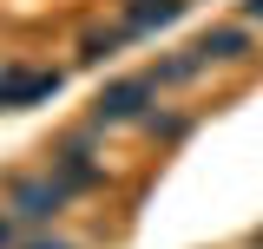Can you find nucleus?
<instances>
[{
    "instance_id": "1",
    "label": "nucleus",
    "mask_w": 263,
    "mask_h": 249,
    "mask_svg": "<svg viewBox=\"0 0 263 249\" xmlns=\"http://www.w3.org/2000/svg\"><path fill=\"white\" fill-rule=\"evenodd\" d=\"M72 210V197L53 171H13L7 177V217L27 223V230H53V223Z\"/></svg>"
},
{
    "instance_id": "2",
    "label": "nucleus",
    "mask_w": 263,
    "mask_h": 249,
    "mask_svg": "<svg viewBox=\"0 0 263 249\" xmlns=\"http://www.w3.org/2000/svg\"><path fill=\"white\" fill-rule=\"evenodd\" d=\"M152 105H158V79H152V66H145V72H125V79H105V86H99L92 125H138Z\"/></svg>"
},
{
    "instance_id": "3",
    "label": "nucleus",
    "mask_w": 263,
    "mask_h": 249,
    "mask_svg": "<svg viewBox=\"0 0 263 249\" xmlns=\"http://www.w3.org/2000/svg\"><path fill=\"white\" fill-rule=\"evenodd\" d=\"M46 171L66 184V197H86V190H99V184H105V164H99L92 131H72V138H60V144L46 151Z\"/></svg>"
},
{
    "instance_id": "4",
    "label": "nucleus",
    "mask_w": 263,
    "mask_h": 249,
    "mask_svg": "<svg viewBox=\"0 0 263 249\" xmlns=\"http://www.w3.org/2000/svg\"><path fill=\"white\" fill-rule=\"evenodd\" d=\"M191 46L204 53V66H243L250 53H257V39H250V27H243V20H211Z\"/></svg>"
},
{
    "instance_id": "5",
    "label": "nucleus",
    "mask_w": 263,
    "mask_h": 249,
    "mask_svg": "<svg viewBox=\"0 0 263 249\" xmlns=\"http://www.w3.org/2000/svg\"><path fill=\"white\" fill-rule=\"evenodd\" d=\"M184 7H191V0H125V7H119V27H125L132 39H145V33L171 27Z\"/></svg>"
},
{
    "instance_id": "6",
    "label": "nucleus",
    "mask_w": 263,
    "mask_h": 249,
    "mask_svg": "<svg viewBox=\"0 0 263 249\" xmlns=\"http://www.w3.org/2000/svg\"><path fill=\"white\" fill-rule=\"evenodd\" d=\"M119 46H132V33L112 20V27H92L86 39H79V59H86V66H105V59H119Z\"/></svg>"
},
{
    "instance_id": "7",
    "label": "nucleus",
    "mask_w": 263,
    "mask_h": 249,
    "mask_svg": "<svg viewBox=\"0 0 263 249\" xmlns=\"http://www.w3.org/2000/svg\"><path fill=\"white\" fill-rule=\"evenodd\" d=\"M197 72H211L197 46H184V53H171V59H158V66H152V79H158V92H164V86H191Z\"/></svg>"
},
{
    "instance_id": "8",
    "label": "nucleus",
    "mask_w": 263,
    "mask_h": 249,
    "mask_svg": "<svg viewBox=\"0 0 263 249\" xmlns=\"http://www.w3.org/2000/svg\"><path fill=\"white\" fill-rule=\"evenodd\" d=\"M138 125H145V131H152L158 144H178V138L191 131V118H184V112H158V105H152V112H145Z\"/></svg>"
},
{
    "instance_id": "9",
    "label": "nucleus",
    "mask_w": 263,
    "mask_h": 249,
    "mask_svg": "<svg viewBox=\"0 0 263 249\" xmlns=\"http://www.w3.org/2000/svg\"><path fill=\"white\" fill-rule=\"evenodd\" d=\"M20 249H79V243H72V236H60V230H33Z\"/></svg>"
},
{
    "instance_id": "10",
    "label": "nucleus",
    "mask_w": 263,
    "mask_h": 249,
    "mask_svg": "<svg viewBox=\"0 0 263 249\" xmlns=\"http://www.w3.org/2000/svg\"><path fill=\"white\" fill-rule=\"evenodd\" d=\"M237 20L243 27H263V0H237Z\"/></svg>"
},
{
    "instance_id": "11",
    "label": "nucleus",
    "mask_w": 263,
    "mask_h": 249,
    "mask_svg": "<svg viewBox=\"0 0 263 249\" xmlns=\"http://www.w3.org/2000/svg\"><path fill=\"white\" fill-rule=\"evenodd\" d=\"M0 249H20V223L7 217V210H0Z\"/></svg>"
},
{
    "instance_id": "12",
    "label": "nucleus",
    "mask_w": 263,
    "mask_h": 249,
    "mask_svg": "<svg viewBox=\"0 0 263 249\" xmlns=\"http://www.w3.org/2000/svg\"><path fill=\"white\" fill-rule=\"evenodd\" d=\"M250 249H263V230H257V236H250Z\"/></svg>"
}]
</instances>
